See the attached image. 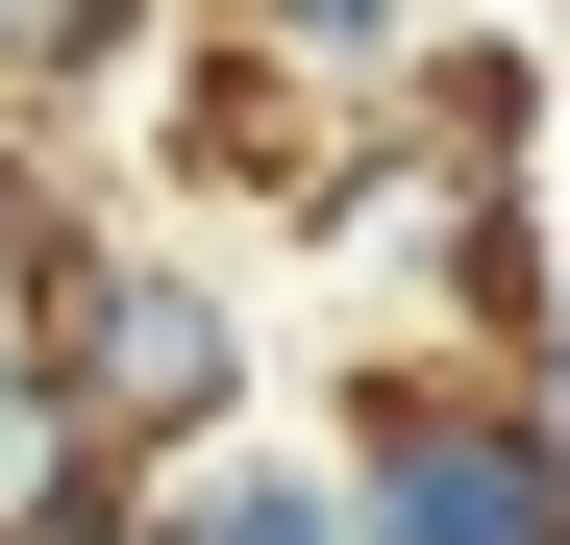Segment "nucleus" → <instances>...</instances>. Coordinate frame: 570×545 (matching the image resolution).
Segmentation results:
<instances>
[{"instance_id": "f257e3e1", "label": "nucleus", "mask_w": 570, "mask_h": 545, "mask_svg": "<svg viewBox=\"0 0 570 545\" xmlns=\"http://www.w3.org/2000/svg\"><path fill=\"white\" fill-rule=\"evenodd\" d=\"M323 472H347V545H570L546 397L497 347H446V323H397V347L323 373Z\"/></svg>"}, {"instance_id": "f03ea898", "label": "nucleus", "mask_w": 570, "mask_h": 545, "mask_svg": "<svg viewBox=\"0 0 570 545\" xmlns=\"http://www.w3.org/2000/svg\"><path fill=\"white\" fill-rule=\"evenodd\" d=\"M26 347H50V422H100L125 472H174V446L248 422V298L199 248H149V224H100L75 272H26Z\"/></svg>"}, {"instance_id": "7ed1b4c3", "label": "nucleus", "mask_w": 570, "mask_h": 545, "mask_svg": "<svg viewBox=\"0 0 570 545\" xmlns=\"http://www.w3.org/2000/svg\"><path fill=\"white\" fill-rule=\"evenodd\" d=\"M125 125H149V199H298L323 174V125H347V75H298L273 26H224V0H174V50L125 75Z\"/></svg>"}, {"instance_id": "20e7f679", "label": "nucleus", "mask_w": 570, "mask_h": 545, "mask_svg": "<svg viewBox=\"0 0 570 545\" xmlns=\"http://www.w3.org/2000/svg\"><path fill=\"white\" fill-rule=\"evenodd\" d=\"M125 545H347V472H323V446H273V422H224V446H174V472H149Z\"/></svg>"}, {"instance_id": "39448f33", "label": "nucleus", "mask_w": 570, "mask_h": 545, "mask_svg": "<svg viewBox=\"0 0 570 545\" xmlns=\"http://www.w3.org/2000/svg\"><path fill=\"white\" fill-rule=\"evenodd\" d=\"M397 125H422V174H546L570 100H546L521 26H422V50H397Z\"/></svg>"}, {"instance_id": "423d86ee", "label": "nucleus", "mask_w": 570, "mask_h": 545, "mask_svg": "<svg viewBox=\"0 0 570 545\" xmlns=\"http://www.w3.org/2000/svg\"><path fill=\"white\" fill-rule=\"evenodd\" d=\"M0 50H26V100H50V125H100L125 75L174 50V0H0Z\"/></svg>"}, {"instance_id": "0eeeda50", "label": "nucleus", "mask_w": 570, "mask_h": 545, "mask_svg": "<svg viewBox=\"0 0 570 545\" xmlns=\"http://www.w3.org/2000/svg\"><path fill=\"white\" fill-rule=\"evenodd\" d=\"M100 224H125V199L75 174V125H50V100H0V298H26V272H75Z\"/></svg>"}, {"instance_id": "6e6552de", "label": "nucleus", "mask_w": 570, "mask_h": 545, "mask_svg": "<svg viewBox=\"0 0 570 545\" xmlns=\"http://www.w3.org/2000/svg\"><path fill=\"white\" fill-rule=\"evenodd\" d=\"M125 521H149V472H125L100 422H50V446H0V545H125Z\"/></svg>"}, {"instance_id": "1a4fd4ad", "label": "nucleus", "mask_w": 570, "mask_h": 545, "mask_svg": "<svg viewBox=\"0 0 570 545\" xmlns=\"http://www.w3.org/2000/svg\"><path fill=\"white\" fill-rule=\"evenodd\" d=\"M224 26H273L298 75H397L422 26H471V0H224Z\"/></svg>"}, {"instance_id": "9d476101", "label": "nucleus", "mask_w": 570, "mask_h": 545, "mask_svg": "<svg viewBox=\"0 0 570 545\" xmlns=\"http://www.w3.org/2000/svg\"><path fill=\"white\" fill-rule=\"evenodd\" d=\"M0 446H50V347H26V298H0Z\"/></svg>"}, {"instance_id": "9b49d317", "label": "nucleus", "mask_w": 570, "mask_h": 545, "mask_svg": "<svg viewBox=\"0 0 570 545\" xmlns=\"http://www.w3.org/2000/svg\"><path fill=\"white\" fill-rule=\"evenodd\" d=\"M521 397H546V446H570V298H546V347H521Z\"/></svg>"}, {"instance_id": "f8f14e48", "label": "nucleus", "mask_w": 570, "mask_h": 545, "mask_svg": "<svg viewBox=\"0 0 570 545\" xmlns=\"http://www.w3.org/2000/svg\"><path fill=\"white\" fill-rule=\"evenodd\" d=\"M546 224H570V125H546Z\"/></svg>"}, {"instance_id": "ddd939ff", "label": "nucleus", "mask_w": 570, "mask_h": 545, "mask_svg": "<svg viewBox=\"0 0 570 545\" xmlns=\"http://www.w3.org/2000/svg\"><path fill=\"white\" fill-rule=\"evenodd\" d=\"M0 100H26V50H0Z\"/></svg>"}]
</instances>
